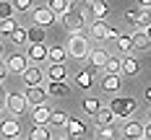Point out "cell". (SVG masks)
Masks as SVG:
<instances>
[{"label": "cell", "mask_w": 151, "mask_h": 140, "mask_svg": "<svg viewBox=\"0 0 151 140\" xmlns=\"http://www.w3.org/2000/svg\"><path fill=\"white\" fill-rule=\"evenodd\" d=\"M60 23H63V29L68 31V34H78V31L86 26V18H83V13H81V8L76 5V3H70L68 5V11H63L60 16Z\"/></svg>", "instance_id": "1"}, {"label": "cell", "mask_w": 151, "mask_h": 140, "mask_svg": "<svg viewBox=\"0 0 151 140\" xmlns=\"http://www.w3.org/2000/svg\"><path fill=\"white\" fill-rule=\"evenodd\" d=\"M89 39L78 31V34H70V39H68V44H65V52H68V57H73V60H86V55H89Z\"/></svg>", "instance_id": "2"}, {"label": "cell", "mask_w": 151, "mask_h": 140, "mask_svg": "<svg viewBox=\"0 0 151 140\" xmlns=\"http://www.w3.org/2000/svg\"><path fill=\"white\" fill-rule=\"evenodd\" d=\"M109 109H112V114H115L117 119H128V117L138 109V101L130 99V96H115V99L109 101Z\"/></svg>", "instance_id": "3"}, {"label": "cell", "mask_w": 151, "mask_h": 140, "mask_svg": "<svg viewBox=\"0 0 151 140\" xmlns=\"http://www.w3.org/2000/svg\"><path fill=\"white\" fill-rule=\"evenodd\" d=\"M3 104H5V109L11 112V117H21V114L29 112V104H26L24 93H5Z\"/></svg>", "instance_id": "4"}, {"label": "cell", "mask_w": 151, "mask_h": 140, "mask_svg": "<svg viewBox=\"0 0 151 140\" xmlns=\"http://www.w3.org/2000/svg\"><path fill=\"white\" fill-rule=\"evenodd\" d=\"M115 34H117V31L112 29L104 18H94V21H91V36H94L96 42H109V39H115Z\"/></svg>", "instance_id": "5"}, {"label": "cell", "mask_w": 151, "mask_h": 140, "mask_svg": "<svg viewBox=\"0 0 151 140\" xmlns=\"http://www.w3.org/2000/svg\"><path fill=\"white\" fill-rule=\"evenodd\" d=\"M29 13H31V18H34V23H37V26H45V29H47V26H52L55 18H58L47 5H34Z\"/></svg>", "instance_id": "6"}, {"label": "cell", "mask_w": 151, "mask_h": 140, "mask_svg": "<svg viewBox=\"0 0 151 140\" xmlns=\"http://www.w3.org/2000/svg\"><path fill=\"white\" fill-rule=\"evenodd\" d=\"M50 112L52 109L47 107V101H42V104H31L26 114H31V124H50Z\"/></svg>", "instance_id": "7"}, {"label": "cell", "mask_w": 151, "mask_h": 140, "mask_svg": "<svg viewBox=\"0 0 151 140\" xmlns=\"http://www.w3.org/2000/svg\"><path fill=\"white\" fill-rule=\"evenodd\" d=\"M21 78H24V86H39V83L45 80V70L34 62V65H26V68H24Z\"/></svg>", "instance_id": "8"}, {"label": "cell", "mask_w": 151, "mask_h": 140, "mask_svg": "<svg viewBox=\"0 0 151 140\" xmlns=\"http://www.w3.org/2000/svg\"><path fill=\"white\" fill-rule=\"evenodd\" d=\"M99 86H102V91H107V93H117L122 88V75L120 73H104L102 80H99Z\"/></svg>", "instance_id": "9"}, {"label": "cell", "mask_w": 151, "mask_h": 140, "mask_svg": "<svg viewBox=\"0 0 151 140\" xmlns=\"http://www.w3.org/2000/svg\"><path fill=\"white\" fill-rule=\"evenodd\" d=\"M0 135H3L5 140H16L18 135H21V124H18V119H16V117L3 119V122H0Z\"/></svg>", "instance_id": "10"}, {"label": "cell", "mask_w": 151, "mask_h": 140, "mask_svg": "<svg viewBox=\"0 0 151 140\" xmlns=\"http://www.w3.org/2000/svg\"><path fill=\"white\" fill-rule=\"evenodd\" d=\"M45 91H47V96H52V99H65L73 88H70L68 80H50V86H47Z\"/></svg>", "instance_id": "11"}, {"label": "cell", "mask_w": 151, "mask_h": 140, "mask_svg": "<svg viewBox=\"0 0 151 140\" xmlns=\"http://www.w3.org/2000/svg\"><path fill=\"white\" fill-rule=\"evenodd\" d=\"M138 73H141V62H138L136 57H130V55H122L120 57V75L136 78Z\"/></svg>", "instance_id": "12"}, {"label": "cell", "mask_w": 151, "mask_h": 140, "mask_svg": "<svg viewBox=\"0 0 151 140\" xmlns=\"http://www.w3.org/2000/svg\"><path fill=\"white\" fill-rule=\"evenodd\" d=\"M26 60H29V62H45L47 60V44H45V42H29Z\"/></svg>", "instance_id": "13"}, {"label": "cell", "mask_w": 151, "mask_h": 140, "mask_svg": "<svg viewBox=\"0 0 151 140\" xmlns=\"http://www.w3.org/2000/svg\"><path fill=\"white\" fill-rule=\"evenodd\" d=\"M24 99H26V104H42V101H47V91L45 86L39 83V86H26V93H24Z\"/></svg>", "instance_id": "14"}, {"label": "cell", "mask_w": 151, "mask_h": 140, "mask_svg": "<svg viewBox=\"0 0 151 140\" xmlns=\"http://www.w3.org/2000/svg\"><path fill=\"white\" fill-rule=\"evenodd\" d=\"M120 132H122V138H125V140H138L141 135H146V130H143V122H136V119L125 122Z\"/></svg>", "instance_id": "15"}, {"label": "cell", "mask_w": 151, "mask_h": 140, "mask_svg": "<svg viewBox=\"0 0 151 140\" xmlns=\"http://www.w3.org/2000/svg\"><path fill=\"white\" fill-rule=\"evenodd\" d=\"M63 127H65V132H68L70 138H83V135H86V122H81V119H76V117H68Z\"/></svg>", "instance_id": "16"}, {"label": "cell", "mask_w": 151, "mask_h": 140, "mask_svg": "<svg viewBox=\"0 0 151 140\" xmlns=\"http://www.w3.org/2000/svg\"><path fill=\"white\" fill-rule=\"evenodd\" d=\"M107 57H109V52L107 49H89V55H86V60H89V68L94 70H102L104 68Z\"/></svg>", "instance_id": "17"}, {"label": "cell", "mask_w": 151, "mask_h": 140, "mask_svg": "<svg viewBox=\"0 0 151 140\" xmlns=\"http://www.w3.org/2000/svg\"><path fill=\"white\" fill-rule=\"evenodd\" d=\"M26 65H29L26 55H11V57L5 60V68H8V73H16V75H21Z\"/></svg>", "instance_id": "18"}, {"label": "cell", "mask_w": 151, "mask_h": 140, "mask_svg": "<svg viewBox=\"0 0 151 140\" xmlns=\"http://www.w3.org/2000/svg\"><path fill=\"white\" fill-rule=\"evenodd\" d=\"M130 42H133V49H149L151 47V36H149V29H138L130 34Z\"/></svg>", "instance_id": "19"}, {"label": "cell", "mask_w": 151, "mask_h": 140, "mask_svg": "<svg viewBox=\"0 0 151 140\" xmlns=\"http://www.w3.org/2000/svg\"><path fill=\"white\" fill-rule=\"evenodd\" d=\"M94 68H86V70H78L76 73V86L78 88H83V91H89L91 86H94Z\"/></svg>", "instance_id": "20"}, {"label": "cell", "mask_w": 151, "mask_h": 140, "mask_svg": "<svg viewBox=\"0 0 151 140\" xmlns=\"http://www.w3.org/2000/svg\"><path fill=\"white\" fill-rule=\"evenodd\" d=\"M47 78H50V80H68V68H65V62H50Z\"/></svg>", "instance_id": "21"}, {"label": "cell", "mask_w": 151, "mask_h": 140, "mask_svg": "<svg viewBox=\"0 0 151 140\" xmlns=\"http://www.w3.org/2000/svg\"><path fill=\"white\" fill-rule=\"evenodd\" d=\"M94 140H117L115 124H99V127L94 130Z\"/></svg>", "instance_id": "22"}, {"label": "cell", "mask_w": 151, "mask_h": 140, "mask_svg": "<svg viewBox=\"0 0 151 140\" xmlns=\"http://www.w3.org/2000/svg\"><path fill=\"white\" fill-rule=\"evenodd\" d=\"M94 117H96V124H115V122H117V117L112 114V109H109V107H99Z\"/></svg>", "instance_id": "23"}, {"label": "cell", "mask_w": 151, "mask_h": 140, "mask_svg": "<svg viewBox=\"0 0 151 140\" xmlns=\"http://www.w3.org/2000/svg\"><path fill=\"white\" fill-rule=\"evenodd\" d=\"M47 60H50V62H65V60H68V52H65V47H60V44L47 47Z\"/></svg>", "instance_id": "24"}, {"label": "cell", "mask_w": 151, "mask_h": 140, "mask_svg": "<svg viewBox=\"0 0 151 140\" xmlns=\"http://www.w3.org/2000/svg\"><path fill=\"white\" fill-rule=\"evenodd\" d=\"M29 140H52V135H50V124H31Z\"/></svg>", "instance_id": "25"}, {"label": "cell", "mask_w": 151, "mask_h": 140, "mask_svg": "<svg viewBox=\"0 0 151 140\" xmlns=\"http://www.w3.org/2000/svg\"><path fill=\"white\" fill-rule=\"evenodd\" d=\"M99 107H102V101H99L96 96H86V99L81 101V109H83V112H86L89 117H94V114H96V109H99Z\"/></svg>", "instance_id": "26"}, {"label": "cell", "mask_w": 151, "mask_h": 140, "mask_svg": "<svg viewBox=\"0 0 151 140\" xmlns=\"http://www.w3.org/2000/svg\"><path fill=\"white\" fill-rule=\"evenodd\" d=\"M115 42H117V52H120V55H128V52L133 49V42H130L128 34H115Z\"/></svg>", "instance_id": "27"}, {"label": "cell", "mask_w": 151, "mask_h": 140, "mask_svg": "<svg viewBox=\"0 0 151 140\" xmlns=\"http://www.w3.org/2000/svg\"><path fill=\"white\" fill-rule=\"evenodd\" d=\"M45 39H47L45 26H37V23H34V29L26 31V42H45Z\"/></svg>", "instance_id": "28"}, {"label": "cell", "mask_w": 151, "mask_h": 140, "mask_svg": "<svg viewBox=\"0 0 151 140\" xmlns=\"http://www.w3.org/2000/svg\"><path fill=\"white\" fill-rule=\"evenodd\" d=\"M107 13H109V5H107L104 0L91 3V16H94V18H107Z\"/></svg>", "instance_id": "29"}, {"label": "cell", "mask_w": 151, "mask_h": 140, "mask_svg": "<svg viewBox=\"0 0 151 140\" xmlns=\"http://www.w3.org/2000/svg\"><path fill=\"white\" fill-rule=\"evenodd\" d=\"M45 5H47V8H50V11H52L55 16H60L63 11H68V5H70V0H47Z\"/></svg>", "instance_id": "30"}, {"label": "cell", "mask_w": 151, "mask_h": 140, "mask_svg": "<svg viewBox=\"0 0 151 140\" xmlns=\"http://www.w3.org/2000/svg\"><path fill=\"white\" fill-rule=\"evenodd\" d=\"M8 39H11V42H13V44H26V29H21V26H16L13 31H11V34H8Z\"/></svg>", "instance_id": "31"}, {"label": "cell", "mask_w": 151, "mask_h": 140, "mask_svg": "<svg viewBox=\"0 0 151 140\" xmlns=\"http://www.w3.org/2000/svg\"><path fill=\"white\" fill-rule=\"evenodd\" d=\"M16 26H18V21H16L13 16H11V18H0V34H3V36H8Z\"/></svg>", "instance_id": "32"}, {"label": "cell", "mask_w": 151, "mask_h": 140, "mask_svg": "<svg viewBox=\"0 0 151 140\" xmlns=\"http://www.w3.org/2000/svg\"><path fill=\"white\" fill-rule=\"evenodd\" d=\"M11 3H13L16 13H29L31 8H34V0H11Z\"/></svg>", "instance_id": "33"}, {"label": "cell", "mask_w": 151, "mask_h": 140, "mask_svg": "<svg viewBox=\"0 0 151 140\" xmlns=\"http://www.w3.org/2000/svg\"><path fill=\"white\" fill-rule=\"evenodd\" d=\"M138 29H149L151 26V16H149V8H141V13H138V21H136Z\"/></svg>", "instance_id": "34"}, {"label": "cell", "mask_w": 151, "mask_h": 140, "mask_svg": "<svg viewBox=\"0 0 151 140\" xmlns=\"http://www.w3.org/2000/svg\"><path fill=\"white\" fill-rule=\"evenodd\" d=\"M65 119H68L65 112H50V124H52V127H63Z\"/></svg>", "instance_id": "35"}, {"label": "cell", "mask_w": 151, "mask_h": 140, "mask_svg": "<svg viewBox=\"0 0 151 140\" xmlns=\"http://www.w3.org/2000/svg\"><path fill=\"white\" fill-rule=\"evenodd\" d=\"M102 70H104V73H120V57H107Z\"/></svg>", "instance_id": "36"}, {"label": "cell", "mask_w": 151, "mask_h": 140, "mask_svg": "<svg viewBox=\"0 0 151 140\" xmlns=\"http://www.w3.org/2000/svg\"><path fill=\"white\" fill-rule=\"evenodd\" d=\"M16 11H13V3L11 0H0V18H11Z\"/></svg>", "instance_id": "37"}, {"label": "cell", "mask_w": 151, "mask_h": 140, "mask_svg": "<svg viewBox=\"0 0 151 140\" xmlns=\"http://www.w3.org/2000/svg\"><path fill=\"white\" fill-rule=\"evenodd\" d=\"M78 8H81V13H83V18H86V21H91V18H94V16H91V5H89V3H86V5H78Z\"/></svg>", "instance_id": "38"}, {"label": "cell", "mask_w": 151, "mask_h": 140, "mask_svg": "<svg viewBox=\"0 0 151 140\" xmlns=\"http://www.w3.org/2000/svg\"><path fill=\"white\" fill-rule=\"evenodd\" d=\"M138 13H141V11H128V13H125V21H128V23H136Z\"/></svg>", "instance_id": "39"}, {"label": "cell", "mask_w": 151, "mask_h": 140, "mask_svg": "<svg viewBox=\"0 0 151 140\" xmlns=\"http://www.w3.org/2000/svg\"><path fill=\"white\" fill-rule=\"evenodd\" d=\"M8 78V68H5V62L0 60V80H5Z\"/></svg>", "instance_id": "40"}, {"label": "cell", "mask_w": 151, "mask_h": 140, "mask_svg": "<svg viewBox=\"0 0 151 140\" xmlns=\"http://www.w3.org/2000/svg\"><path fill=\"white\" fill-rule=\"evenodd\" d=\"M5 93H8V91H5V86H3V80H0V101L5 99Z\"/></svg>", "instance_id": "41"}, {"label": "cell", "mask_w": 151, "mask_h": 140, "mask_svg": "<svg viewBox=\"0 0 151 140\" xmlns=\"http://www.w3.org/2000/svg\"><path fill=\"white\" fill-rule=\"evenodd\" d=\"M138 3H141V8H149L151 5V0H138Z\"/></svg>", "instance_id": "42"}, {"label": "cell", "mask_w": 151, "mask_h": 140, "mask_svg": "<svg viewBox=\"0 0 151 140\" xmlns=\"http://www.w3.org/2000/svg\"><path fill=\"white\" fill-rule=\"evenodd\" d=\"M138 140H151V138H149V135H141V138H138Z\"/></svg>", "instance_id": "43"}, {"label": "cell", "mask_w": 151, "mask_h": 140, "mask_svg": "<svg viewBox=\"0 0 151 140\" xmlns=\"http://www.w3.org/2000/svg\"><path fill=\"white\" fill-rule=\"evenodd\" d=\"M3 49H5V47H3V44H0V57H3Z\"/></svg>", "instance_id": "44"}, {"label": "cell", "mask_w": 151, "mask_h": 140, "mask_svg": "<svg viewBox=\"0 0 151 140\" xmlns=\"http://www.w3.org/2000/svg\"><path fill=\"white\" fill-rule=\"evenodd\" d=\"M86 3H89V5H91V3H96V0H86Z\"/></svg>", "instance_id": "45"}, {"label": "cell", "mask_w": 151, "mask_h": 140, "mask_svg": "<svg viewBox=\"0 0 151 140\" xmlns=\"http://www.w3.org/2000/svg\"><path fill=\"white\" fill-rule=\"evenodd\" d=\"M55 140H68V138H55Z\"/></svg>", "instance_id": "46"}, {"label": "cell", "mask_w": 151, "mask_h": 140, "mask_svg": "<svg viewBox=\"0 0 151 140\" xmlns=\"http://www.w3.org/2000/svg\"><path fill=\"white\" fill-rule=\"evenodd\" d=\"M16 140H18V138H16Z\"/></svg>", "instance_id": "47"}]
</instances>
